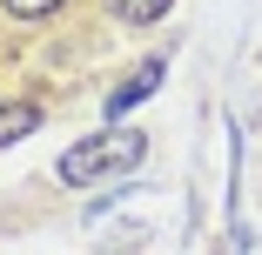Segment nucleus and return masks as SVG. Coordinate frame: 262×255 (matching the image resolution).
I'll list each match as a JSON object with an SVG mask.
<instances>
[{
  "mask_svg": "<svg viewBox=\"0 0 262 255\" xmlns=\"http://www.w3.org/2000/svg\"><path fill=\"white\" fill-rule=\"evenodd\" d=\"M141 155H148L141 128H101V134H88V141L68 148V155L54 161V175H61L68 188H88V181H101V175H128Z\"/></svg>",
  "mask_w": 262,
  "mask_h": 255,
  "instance_id": "nucleus-1",
  "label": "nucleus"
},
{
  "mask_svg": "<svg viewBox=\"0 0 262 255\" xmlns=\"http://www.w3.org/2000/svg\"><path fill=\"white\" fill-rule=\"evenodd\" d=\"M162 74H168V61H141V67H135V74H128V81L108 94V121L121 128V114H128V108H141V101L162 87Z\"/></svg>",
  "mask_w": 262,
  "mask_h": 255,
  "instance_id": "nucleus-2",
  "label": "nucleus"
},
{
  "mask_svg": "<svg viewBox=\"0 0 262 255\" xmlns=\"http://www.w3.org/2000/svg\"><path fill=\"white\" fill-rule=\"evenodd\" d=\"M34 128H40V108H34V101H7V108H0V148L20 141V134H34Z\"/></svg>",
  "mask_w": 262,
  "mask_h": 255,
  "instance_id": "nucleus-3",
  "label": "nucleus"
},
{
  "mask_svg": "<svg viewBox=\"0 0 262 255\" xmlns=\"http://www.w3.org/2000/svg\"><path fill=\"white\" fill-rule=\"evenodd\" d=\"M175 7V0H108V14L115 20H128V27H148V20H162Z\"/></svg>",
  "mask_w": 262,
  "mask_h": 255,
  "instance_id": "nucleus-4",
  "label": "nucleus"
},
{
  "mask_svg": "<svg viewBox=\"0 0 262 255\" xmlns=\"http://www.w3.org/2000/svg\"><path fill=\"white\" fill-rule=\"evenodd\" d=\"M0 7H7L14 20H47L54 7H68V0H0Z\"/></svg>",
  "mask_w": 262,
  "mask_h": 255,
  "instance_id": "nucleus-5",
  "label": "nucleus"
}]
</instances>
